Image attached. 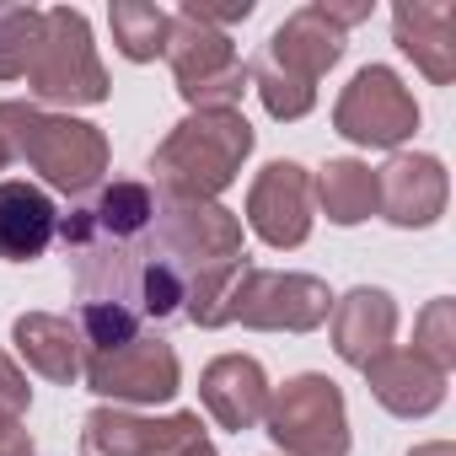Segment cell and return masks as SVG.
Wrapping results in <instances>:
<instances>
[{"instance_id":"obj_1","label":"cell","mask_w":456,"mask_h":456,"mask_svg":"<svg viewBox=\"0 0 456 456\" xmlns=\"http://www.w3.org/2000/svg\"><path fill=\"white\" fill-rule=\"evenodd\" d=\"M258 134L242 118V108H209V113H188L183 124H172V134L151 151V172H156V193L161 199H220L237 183L242 161L253 156Z\"/></svg>"},{"instance_id":"obj_2","label":"cell","mask_w":456,"mask_h":456,"mask_svg":"<svg viewBox=\"0 0 456 456\" xmlns=\"http://www.w3.org/2000/svg\"><path fill=\"white\" fill-rule=\"evenodd\" d=\"M0 140L60 193H92L113 167V145L97 124L33 102H0Z\"/></svg>"},{"instance_id":"obj_3","label":"cell","mask_w":456,"mask_h":456,"mask_svg":"<svg viewBox=\"0 0 456 456\" xmlns=\"http://www.w3.org/2000/svg\"><path fill=\"white\" fill-rule=\"evenodd\" d=\"M338 60H344V33H338L317 6H301V12H290V17L274 28L264 60H258L248 76H253V86H258L269 118L296 124V118H306V113L317 108V81H322Z\"/></svg>"},{"instance_id":"obj_4","label":"cell","mask_w":456,"mask_h":456,"mask_svg":"<svg viewBox=\"0 0 456 456\" xmlns=\"http://www.w3.org/2000/svg\"><path fill=\"white\" fill-rule=\"evenodd\" d=\"M28 92L38 102H60V108H97L108 102L113 81L97 60V44H92V28L76 6H54L44 12V33H38V49L28 60Z\"/></svg>"},{"instance_id":"obj_5","label":"cell","mask_w":456,"mask_h":456,"mask_svg":"<svg viewBox=\"0 0 456 456\" xmlns=\"http://www.w3.org/2000/svg\"><path fill=\"white\" fill-rule=\"evenodd\" d=\"M269 440L285 456H349V408L344 387L322 370H301L269 392L264 413Z\"/></svg>"},{"instance_id":"obj_6","label":"cell","mask_w":456,"mask_h":456,"mask_svg":"<svg viewBox=\"0 0 456 456\" xmlns=\"http://www.w3.org/2000/svg\"><path fill=\"white\" fill-rule=\"evenodd\" d=\"M167 65H172V76H177V97H183L193 113L237 108L242 92L253 86L248 65L237 60V44L225 38L220 28H204V22H188V17H172Z\"/></svg>"},{"instance_id":"obj_7","label":"cell","mask_w":456,"mask_h":456,"mask_svg":"<svg viewBox=\"0 0 456 456\" xmlns=\"http://www.w3.org/2000/svg\"><path fill=\"white\" fill-rule=\"evenodd\" d=\"M333 312V290L317 274H285V269H242L225 301V322H242L258 333H312Z\"/></svg>"},{"instance_id":"obj_8","label":"cell","mask_w":456,"mask_h":456,"mask_svg":"<svg viewBox=\"0 0 456 456\" xmlns=\"http://www.w3.org/2000/svg\"><path fill=\"white\" fill-rule=\"evenodd\" d=\"M81 376L97 397H113L124 408H156V403H172L177 387H183V365H177V349L167 338H129V344H113V349H92L81 354Z\"/></svg>"},{"instance_id":"obj_9","label":"cell","mask_w":456,"mask_h":456,"mask_svg":"<svg viewBox=\"0 0 456 456\" xmlns=\"http://www.w3.org/2000/svg\"><path fill=\"white\" fill-rule=\"evenodd\" d=\"M333 129L354 145H370V151H397L403 140H413L419 129V102L413 92L403 86L397 70L387 65H365L354 70V81L344 86L338 108H333Z\"/></svg>"},{"instance_id":"obj_10","label":"cell","mask_w":456,"mask_h":456,"mask_svg":"<svg viewBox=\"0 0 456 456\" xmlns=\"http://www.w3.org/2000/svg\"><path fill=\"white\" fill-rule=\"evenodd\" d=\"M317 199H312V172L301 161H269L253 188H248V225L253 237L274 253H290L312 237Z\"/></svg>"},{"instance_id":"obj_11","label":"cell","mask_w":456,"mask_h":456,"mask_svg":"<svg viewBox=\"0 0 456 456\" xmlns=\"http://www.w3.org/2000/svg\"><path fill=\"white\" fill-rule=\"evenodd\" d=\"M451 199V177L440 167V156H419V151H392V161L376 172V209L397 225V232H424L445 215Z\"/></svg>"},{"instance_id":"obj_12","label":"cell","mask_w":456,"mask_h":456,"mask_svg":"<svg viewBox=\"0 0 456 456\" xmlns=\"http://www.w3.org/2000/svg\"><path fill=\"white\" fill-rule=\"evenodd\" d=\"M81 440L92 456H177L183 445L204 440V424H199V413L145 419L129 408H92Z\"/></svg>"},{"instance_id":"obj_13","label":"cell","mask_w":456,"mask_h":456,"mask_svg":"<svg viewBox=\"0 0 456 456\" xmlns=\"http://www.w3.org/2000/svg\"><path fill=\"white\" fill-rule=\"evenodd\" d=\"M269 376H264V365L253 360V354H220V360H209L204 365V376H199V403L209 408V419L220 424V429H258L264 424V413H269Z\"/></svg>"},{"instance_id":"obj_14","label":"cell","mask_w":456,"mask_h":456,"mask_svg":"<svg viewBox=\"0 0 456 456\" xmlns=\"http://www.w3.org/2000/svg\"><path fill=\"white\" fill-rule=\"evenodd\" d=\"M328 322H333V354H338L344 365L365 370V365H370L376 354H387L392 338H397V301H392L387 290H376V285H354L349 296L333 301Z\"/></svg>"},{"instance_id":"obj_15","label":"cell","mask_w":456,"mask_h":456,"mask_svg":"<svg viewBox=\"0 0 456 456\" xmlns=\"http://www.w3.org/2000/svg\"><path fill=\"white\" fill-rule=\"evenodd\" d=\"M392 38L435 86L456 81V6L397 0V6H392Z\"/></svg>"},{"instance_id":"obj_16","label":"cell","mask_w":456,"mask_h":456,"mask_svg":"<svg viewBox=\"0 0 456 456\" xmlns=\"http://www.w3.org/2000/svg\"><path fill=\"white\" fill-rule=\"evenodd\" d=\"M365 387H370V397H376L387 413H397V419H424V413H435V408L445 403V376H440L429 360H419L413 349H387V354H376V360L365 365Z\"/></svg>"},{"instance_id":"obj_17","label":"cell","mask_w":456,"mask_h":456,"mask_svg":"<svg viewBox=\"0 0 456 456\" xmlns=\"http://www.w3.org/2000/svg\"><path fill=\"white\" fill-rule=\"evenodd\" d=\"M60 232V209L33 183H0V264H33Z\"/></svg>"},{"instance_id":"obj_18","label":"cell","mask_w":456,"mask_h":456,"mask_svg":"<svg viewBox=\"0 0 456 456\" xmlns=\"http://www.w3.org/2000/svg\"><path fill=\"white\" fill-rule=\"evenodd\" d=\"M12 344L28 360V370H38L44 381H54V387L81 381V333H76L70 317H60V312H22L12 322Z\"/></svg>"},{"instance_id":"obj_19","label":"cell","mask_w":456,"mask_h":456,"mask_svg":"<svg viewBox=\"0 0 456 456\" xmlns=\"http://www.w3.org/2000/svg\"><path fill=\"white\" fill-rule=\"evenodd\" d=\"M312 199L322 204V215L333 225H360V220L376 215V172L354 156H333L312 177Z\"/></svg>"},{"instance_id":"obj_20","label":"cell","mask_w":456,"mask_h":456,"mask_svg":"<svg viewBox=\"0 0 456 456\" xmlns=\"http://www.w3.org/2000/svg\"><path fill=\"white\" fill-rule=\"evenodd\" d=\"M113 44L124 60L134 65H151L156 54H167V33H172V17L161 6H151V0H113Z\"/></svg>"},{"instance_id":"obj_21","label":"cell","mask_w":456,"mask_h":456,"mask_svg":"<svg viewBox=\"0 0 456 456\" xmlns=\"http://www.w3.org/2000/svg\"><path fill=\"white\" fill-rule=\"evenodd\" d=\"M44 12L38 6H0V81H22L38 49Z\"/></svg>"},{"instance_id":"obj_22","label":"cell","mask_w":456,"mask_h":456,"mask_svg":"<svg viewBox=\"0 0 456 456\" xmlns=\"http://www.w3.org/2000/svg\"><path fill=\"white\" fill-rule=\"evenodd\" d=\"M413 354L429 360L440 376H451V365H456V301L451 296H435L419 312V322H413Z\"/></svg>"},{"instance_id":"obj_23","label":"cell","mask_w":456,"mask_h":456,"mask_svg":"<svg viewBox=\"0 0 456 456\" xmlns=\"http://www.w3.org/2000/svg\"><path fill=\"white\" fill-rule=\"evenodd\" d=\"M76 333H81V354H92V349H113V344L140 338V317H134L129 306H113V301H86Z\"/></svg>"},{"instance_id":"obj_24","label":"cell","mask_w":456,"mask_h":456,"mask_svg":"<svg viewBox=\"0 0 456 456\" xmlns=\"http://www.w3.org/2000/svg\"><path fill=\"white\" fill-rule=\"evenodd\" d=\"M28 403H33V387L22 376V365L12 354H0V419H22Z\"/></svg>"},{"instance_id":"obj_25","label":"cell","mask_w":456,"mask_h":456,"mask_svg":"<svg viewBox=\"0 0 456 456\" xmlns=\"http://www.w3.org/2000/svg\"><path fill=\"white\" fill-rule=\"evenodd\" d=\"M188 22H204V28H225V22H248L253 17V0H232V6H215V0H183Z\"/></svg>"},{"instance_id":"obj_26","label":"cell","mask_w":456,"mask_h":456,"mask_svg":"<svg viewBox=\"0 0 456 456\" xmlns=\"http://www.w3.org/2000/svg\"><path fill=\"white\" fill-rule=\"evenodd\" d=\"M0 456H38L33 435L22 429V419H0Z\"/></svg>"},{"instance_id":"obj_27","label":"cell","mask_w":456,"mask_h":456,"mask_svg":"<svg viewBox=\"0 0 456 456\" xmlns=\"http://www.w3.org/2000/svg\"><path fill=\"white\" fill-rule=\"evenodd\" d=\"M408 456H456V445L451 440H429V445H413Z\"/></svg>"},{"instance_id":"obj_28","label":"cell","mask_w":456,"mask_h":456,"mask_svg":"<svg viewBox=\"0 0 456 456\" xmlns=\"http://www.w3.org/2000/svg\"><path fill=\"white\" fill-rule=\"evenodd\" d=\"M177 456H220V451H215V445H209V440H193V445H183V451H177Z\"/></svg>"},{"instance_id":"obj_29","label":"cell","mask_w":456,"mask_h":456,"mask_svg":"<svg viewBox=\"0 0 456 456\" xmlns=\"http://www.w3.org/2000/svg\"><path fill=\"white\" fill-rule=\"evenodd\" d=\"M6 161H12V145H6V140H0V172H6Z\"/></svg>"}]
</instances>
